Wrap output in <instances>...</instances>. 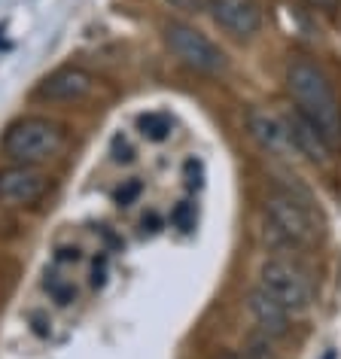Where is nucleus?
<instances>
[{
    "mask_svg": "<svg viewBox=\"0 0 341 359\" xmlns=\"http://www.w3.org/2000/svg\"><path fill=\"white\" fill-rule=\"evenodd\" d=\"M43 290H46L49 299L55 304H61V308L74 304V299H76V286L70 280H65V277H58V274H49L46 280H43Z\"/></svg>",
    "mask_w": 341,
    "mask_h": 359,
    "instance_id": "obj_13",
    "label": "nucleus"
},
{
    "mask_svg": "<svg viewBox=\"0 0 341 359\" xmlns=\"http://www.w3.org/2000/svg\"><path fill=\"white\" fill-rule=\"evenodd\" d=\"M286 128H290L295 152H302L305 158L317 161V165H326V161L332 158V147L326 143V137L317 131V125H314L308 116H302L299 110H295L290 119H286Z\"/></svg>",
    "mask_w": 341,
    "mask_h": 359,
    "instance_id": "obj_11",
    "label": "nucleus"
},
{
    "mask_svg": "<svg viewBox=\"0 0 341 359\" xmlns=\"http://www.w3.org/2000/svg\"><path fill=\"white\" fill-rule=\"evenodd\" d=\"M183 174H186V186H189V189H199L201 180H204V168H201V161H199V158H186Z\"/></svg>",
    "mask_w": 341,
    "mask_h": 359,
    "instance_id": "obj_17",
    "label": "nucleus"
},
{
    "mask_svg": "<svg viewBox=\"0 0 341 359\" xmlns=\"http://www.w3.org/2000/svg\"><path fill=\"white\" fill-rule=\"evenodd\" d=\"M107 280V256L95 259V271H92V286H104Z\"/></svg>",
    "mask_w": 341,
    "mask_h": 359,
    "instance_id": "obj_20",
    "label": "nucleus"
},
{
    "mask_svg": "<svg viewBox=\"0 0 341 359\" xmlns=\"http://www.w3.org/2000/svg\"><path fill=\"white\" fill-rule=\"evenodd\" d=\"M286 86H290V95L299 104V113L308 116L317 125V131L326 137L332 149H338L341 147V107H338V97H335V88H332L329 76L317 65H311V61L295 58L286 67Z\"/></svg>",
    "mask_w": 341,
    "mask_h": 359,
    "instance_id": "obj_1",
    "label": "nucleus"
},
{
    "mask_svg": "<svg viewBox=\"0 0 341 359\" xmlns=\"http://www.w3.org/2000/svg\"><path fill=\"white\" fill-rule=\"evenodd\" d=\"M55 259L58 262H79V259H83V250L79 247H58Z\"/></svg>",
    "mask_w": 341,
    "mask_h": 359,
    "instance_id": "obj_19",
    "label": "nucleus"
},
{
    "mask_svg": "<svg viewBox=\"0 0 341 359\" xmlns=\"http://www.w3.org/2000/svg\"><path fill=\"white\" fill-rule=\"evenodd\" d=\"M92 88H95V76L88 70L67 65L52 70L49 76H43L31 97L40 104H76L92 95Z\"/></svg>",
    "mask_w": 341,
    "mask_h": 359,
    "instance_id": "obj_7",
    "label": "nucleus"
},
{
    "mask_svg": "<svg viewBox=\"0 0 341 359\" xmlns=\"http://www.w3.org/2000/svg\"><path fill=\"white\" fill-rule=\"evenodd\" d=\"M49 177L34 165H6L0 168V208L28 210L46 198Z\"/></svg>",
    "mask_w": 341,
    "mask_h": 359,
    "instance_id": "obj_6",
    "label": "nucleus"
},
{
    "mask_svg": "<svg viewBox=\"0 0 341 359\" xmlns=\"http://www.w3.org/2000/svg\"><path fill=\"white\" fill-rule=\"evenodd\" d=\"M110 156H113V161H119V165H128V161H134V147L128 143V137L116 134L113 143H110Z\"/></svg>",
    "mask_w": 341,
    "mask_h": 359,
    "instance_id": "obj_16",
    "label": "nucleus"
},
{
    "mask_svg": "<svg viewBox=\"0 0 341 359\" xmlns=\"http://www.w3.org/2000/svg\"><path fill=\"white\" fill-rule=\"evenodd\" d=\"M138 131L152 143H161L170 137V119L165 113H143L138 116Z\"/></svg>",
    "mask_w": 341,
    "mask_h": 359,
    "instance_id": "obj_12",
    "label": "nucleus"
},
{
    "mask_svg": "<svg viewBox=\"0 0 341 359\" xmlns=\"http://www.w3.org/2000/svg\"><path fill=\"white\" fill-rule=\"evenodd\" d=\"M208 10L220 28L235 37H253L262 28V6L259 0H208Z\"/></svg>",
    "mask_w": 341,
    "mask_h": 359,
    "instance_id": "obj_8",
    "label": "nucleus"
},
{
    "mask_svg": "<svg viewBox=\"0 0 341 359\" xmlns=\"http://www.w3.org/2000/svg\"><path fill=\"white\" fill-rule=\"evenodd\" d=\"M67 134L58 122L43 119V116H22L0 137V152L13 161V165H43V161L55 158L65 149Z\"/></svg>",
    "mask_w": 341,
    "mask_h": 359,
    "instance_id": "obj_3",
    "label": "nucleus"
},
{
    "mask_svg": "<svg viewBox=\"0 0 341 359\" xmlns=\"http://www.w3.org/2000/svg\"><path fill=\"white\" fill-rule=\"evenodd\" d=\"M165 43L186 67L199 70V74H213L217 76V74L226 70V55H222V49L213 46L201 31L189 28V25L168 22L165 25Z\"/></svg>",
    "mask_w": 341,
    "mask_h": 359,
    "instance_id": "obj_5",
    "label": "nucleus"
},
{
    "mask_svg": "<svg viewBox=\"0 0 341 359\" xmlns=\"http://www.w3.org/2000/svg\"><path fill=\"white\" fill-rule=\"evenodd\" d=\"M247 131L253 134V140L265 152H272L274 158H293L295 143L290 137V128H286V122H281L274 113L253 107V110L247 113Z\"/></svg>",
    "mask_w": 341,
    "mask_h": 359,
    "instance_id": "obj_9",
    "label": "nucleus"
},
{
    "mask_svg": "<svg viewBox=\"0 0 341 359\" xmlns=\"http://www.w3.org/2000/svg\"><path fill=\"white\" fill-rule=\"evenodd\" d=\"M220 359H250V356H247V350L244 353H235V350H232V353H222Z\"/></svg>",
    "mask_w": 341,
    "mask_h": 359,
    "instance_id": "obj_22",
    "label": "nucleus"
},
{
    "mask_svg": "<svg viewBox=\"0 0 341 359\" xmlns=\"http://www.w3.org/2000/svg\"><path fill=\"white\" fill-rule=\"evenodd\" d=\"M247 308H250V313H253L256 326L262 329L268 338H283L286 332H290V311H286L268 290H262V286L250 290Z\"/></svg>",
    "mask_w": 341,
    "mask_h": 359,
    "instance_id": "obj_10",
    "label": "nucleus"
},
{
    "mask_svg": "<svg viewBox=\"0 0 341 359\" xmlns=\"http://www.w3.org/2000/svg\"><path fill=\"white\" fill-rule=\"evenodd\" d=\"M268 213V226L265 238H272V244L277 247H311L320 238V226L314 219L311 210V195L299 192H274L265 201Z\"/></svg>",
    "mask_w": 341,
    "mask_h": 359,
    "instance_id": "obj_2",
    "label": "nucleus"
},
{
    "mask_svg": "<svg viewBox=\"0 0 341 359\" xmlns=\"http://www.w3.org/2000/svg\"><path fill=\"white\" fill-rule=\"evenodd\" d=\"M170 222H174L180 231H192L195 229V204L189 201H180L174 208V213H170Z\"/></svg>",
    "mask_w": 341,
    "mask_h": 359,
    "instance_id": "obj_15",
    "label": "nucleus"
},
{
    "mask_svg": "<svg viewBox=\"0 0 341 359\" xmlns=\"http://www.w3.org/2000/svg\"><path fill=\"white\" fill-rule=\"evenodd\" d=\"M31 320H34V332H37L40 338H46V335H49V329H46V323L40 320V313H31Z\"/></svg>",
    "mask_w": 341,
    "mask_h": 359,
    "instance_id": "obj_21",
    "label": "nucleus"
},
{
    "mask_svg": "<svg viewBox=\"0 0 341 359\" xmlns=\"http://www.w3.org/2000/svg\"><path fill=\"white\" fill-rule=\"evenodd\" d=\"M308 6H311V10H317V13L335 15L338 6H341V0H308Z\"/></svg>",
    "mask_w": 341,
    "mask_h": 359,
    "instance_id": "obj_18",
    "label": "nucleus"
},
{
    "mask_svg": "<svg viewBox=\"0 0 341 359\" xmlns=\"http://www.w3.org/2000/svg\"><path fill=\"white\" fill-rule=\"evenodd\" d=\"M259 286L272 292L290 313L308 311L314 302V283L308 271L299 262L283 259V256L265 259L262 268H259Z\"/></svg>",
    "mask_w": 341,
    "mask_h": 359,
    "instance_id": "obj_4",
    "label": "nucleus"
},
{
    "mask_svg": "<svg viewBox=\"0 0 341 359\" xmlns=\"http://www.w3.org/2000/svg\"><path fill=\"white\" fill-rule=\"evenodd\" d=\"M323 359H335V353H332V350H329V353H326V356H323Z\"/></svg>",
    "mask_w": 341,
    "mask_h": 359,
    "instance_id": "obj_23",
    "label": "nucleus"
},
{
    "mask_svg": "<svg viewBox=\"0 0 341 359\" xmlns=\"http://www.w3.org/2000/svg\"><path fill=\"white\" fill-rule=\"evenodd\" d=\"M140 192H143V183H140V180H125L122 186H116L113 201L119 204V208H131V204L140 198Z\"/></svg>",
    "mask_w": 341,
    "mask_h": 359,
    "instance_id": "obj_14",
    "label": "nucleus"
}]
</instances>
